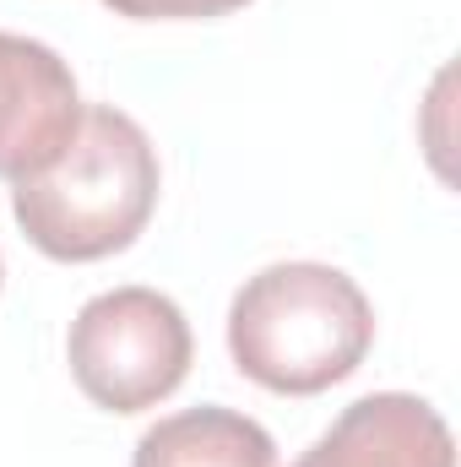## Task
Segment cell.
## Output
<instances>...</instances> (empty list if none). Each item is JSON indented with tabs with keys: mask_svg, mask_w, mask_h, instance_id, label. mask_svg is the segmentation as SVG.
<instances>
[{
	"mask_svg": "<svg viewBox=\"0 0 461 467\" xmlns=\"http://www.w3.org/2000/svg\"><path fill=\"white\" fill-rule=\"evenodd\" d=\"M374 343V305L326 261L261 266L229 305L233 369L277 397L343 386Z\"/></svg>",
	"mask_w": 461,
	"mask_h": 467,
	"instance_id": "cell-2",
	"label": "cell"
},
{
	"mask_svg": "<svg viewBox=\"0 0 461 467\" xmlns=\"http://www.w3.org/2000/svg\"><path fill=\"white\" fill-rule=\"evenodd\" d=\"M71 380L104 413H147L190 375L196 337L185 310L158 288H109L87 299L66 337Z\"/></svg>",
	"mask_w": 461,
	"mask_h": 467,
	"instance_id": "cell-3",
	"label": "cell"
},
{
	"mask_svg": "<svg viewBox=\"0 0 461 467\" xmlns=\"http://www.w3.org/2000/svg\"><path fill=\"white\" fill-rule=\"evenodd\" d=\"M163 169L152 136L109 104L82 109L66 147L11 185V218L49 261L87 266L130 250L158 213Z\"/></svg>",
	"mask_w": 461,
	"mask_h": 467,
	"instance_id": "cell-1",
	"label": "cell"
},
{
	"mask_svg": "<svg viewBox=\"0 0 461 467\" xmlns=\"http://www.w3.org/2000/svg\"><path fill=\"white\" fill-rule=\"evenodd\" d=\"M82 93L71 66L22 33H0V180L44 169L82 119Z\"/></svg>",
	"mask_w": 461,
	"mask_h": 467,
	"instance_id": "cell-4",
	"label": "cell"
},
{
	"mask_svg": "<svg viewBox=\"0 0 461 467\" xmlns=\"http://www.w3.org/2000/svg\"><path fill=\"white\" fill-rule=\"evenodd\" d=\"M104 5L130 22H212V16H229L250 0H104Z\"/></svg>",
	"mask_w": 461,
	"mask_h": 467,
	"instance_id": "cell-7",
	"label": "cell"
},
{
	"mask_svg": "<svg viewBox=\"0 0 461 467\" xmlns=\"http://www.w3.org/2000/svg\"><path fill=\"white\" fill-rule=\"evenodd\" d=\"M130 467H277V441L233 408H185L158 419L141 441Z\"/></svg>",
	"mask_w": 461,
	"mask_h": 467,
	"instance_id": "cell-6",
	"label": "cell"
},
{
	"mask_svg": "<svg viewBox=\"0 0 461 467\" xmlns=\"http://www.w3.org/2000/svg\"><path fill=\"white\" fill-rule=\"evenodd\" d=\"M293 467H456V441L424 397L374 391L347 402Z\"/></svg>",
	"mask_w": 461,
	"mask_h": 467,
	"instance_id": "cell-5",
	"label": "cell"
},
{
	"mask_svg": "<svg viewBox=\"0 0 461 467\" xmlns=\"http://www.w3.org/2000/svg\"><path fill=\"white\" fill-rule=\"evenodd\" d=\"M0 283H5V261H0Z\"/></svg>",
	"mask_w": 461,
	"mask_h": 467,
	"instance_id": "cell-8",
	"label": "cell"
}]
</instances>
